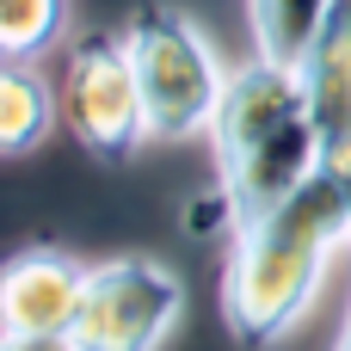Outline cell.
<instances>
[{"label":"cell","mask_w":351,"mask_h":351,"mask_svg":"<svg viewBox=\"0 0 351 351\" xmlns=\"http://www.w3.org/2000/svg\"><path fill=\"white\" fill-rule=\"evenodd\" d=\"M68 31V0H0V62H37Z\"/></svg>","instance_id":"obj_10"},{"label":"cell","mask_w":351,"mask_h":351,"mask_svg":"<svg viewBox=\"0 0 351 351\" xmlns=\"http://www.w3.org/2000/svg\"><path fill=\"white\" fill-rule=\"evenodd\" d=\"M351 253V179L315 173L284 204L234 228L228 278H222V321L247 351L278 346L315 302L327 265Z\"/></svg>","instance_id":"obj_1"},{"label":"cell","mask_w":351,"mask_h":351,"mask_svg":"<svg viewBox=\"0 0 351 351\" xmlns=\"http://www.w3.org/2000/svg\"><path fill=\"white\" fill-rule=\"evenodd\" d=\"M56 111H62V99L43 86V74L31 62H0V160L43 148Z\"/></svg>","instance_id":"obj_8"},{"label":"cell","mask_w":351,"mask_h":351,"mask_svg":"<svg viewBox=\"0 0 351 351\" xmlns=\"http://www.w3.org/2000/svg\"><path fill=\"white\" fill-rule=\"evenodd\" d=\"M0 351H80L74 333H0Z\"/></svg>","instance_id":"obj_11"},{"label":"cell","mask_w":351,"mask_h":351,"mask_svg":"<svg viewBox=\"0 0 351 351\" xmlns=\"http://www.w3.org/2000/svg\"><path fill=\"white\" fill-rule=\"evenodd\" d=\"M93 265L62 247H25L0 259V333H68Z\"/></svg>","instance_id":"obj_6"},{"label":"cell","mask_w":351,"mask_h":351,"mask_svg":"<svg viewBox=\"0 0 351 351\" xmlns=\"http://www.w3.org/2000/svg\"><path fill=\"white\" fill-rule=\"evenodd\" d=\"M327 12H333V0H247L259 56L265 62H284V68H302L308 62Z\"/></svg>","instance_id":"obj_9"},{"label":"cell","mask_w":351,"mask_h":351,"mask_svg":"<svg viewBox=\"0 0 351 351\" xmlns=\"http://www.w3.org/2000/svg\"><path fill=\"white\" fill-rule=\"evenodd\" d=\"M302 86H308L315 130H321V167L351 179V0H333L302 62Z\"/></svg>","instance_id":"obj_7"},{"label":"cell","mask_w":351,"mask_h":351,"mask_svg":"<svg viewBox=\"0 0 351 351\" xmlns=\"http://www.w3.org/2000/svg\"><path fill=\"white\" fill-rule=\"evenodd\" d=\"M123 43H130V62H136L148 136L185 142V136L216 123V105L228 93V68L179 6H160V0L136 6L130 25H123Z\"/></svg>","instance_id":"obj_3"},{"label":"cell","mask_w":351,"mask_h":351,"mask_svg":"<svg viewBox=\"0 0 351 351\" xmlns=\"http://www.w3.org/2000/svg\"><path fill=\"white\" fill-rule=\"evenodd\" d=\"M62 99V123L74 130V142L99 160H130L148 136V111H142V86H136V62L130 43L111 31H86L56 80Z\"/></svg>","instance_id":"obj_5"},{"label":"cell","mask_w":351,"mask_h":351,"mask_svg":"<svg viewBox=\"0 0 351 351\" xmlns=\"http://www.w3.org/2000/svg\"><path fill=\"white\" fill-rule=\"evenodd\" d=\"M210 148H216V191L234 228L284 204L296 185H308L321 173V130H315L302 68H284L265 56L228 68Z\"/></svg>","instance_id":"obj_2"},{"label":"cell","mask_w":351,"mask_h":351,"mask_svg":"<svg viewBox=\"0 0 351 351\" xmlns=\"http://www.w3.org/2000/svg\"><path fill=\"white\" fill-rule=\"evenodd\" d=\"M179 315H185V284L173 278V265L148 253H117L93 265L68 333L80 351H160Z\"/></svg>","instance_id":"obj_4"}]
</instances>
